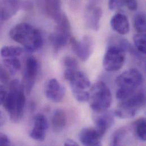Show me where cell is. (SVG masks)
<instances>
[{"instance_id":"17","label":"cell","mask_w":146,"mask_h":146,"mask_svg":"<svg viewBox=\"0 0 146 146\" xmlns=\"http://www.w3.org/2000/svg\"><path fill=\"white\" fill-rule=\"evenodd\" d=\"M101 138L96 129L93 127L84 128L79 134L80 141L84 146H101Z\"/></svg>"},{"instance_id":"5","label":"cell","mask_w":146,"mask_h":146,"mask_svg":"<svg viewBox=\"0 0 146 146\" xmlns=\"http://www.w3.org/2000/svg\"><path fill=\"white\" fill-rule=\"evenodd\" d=\"M145 104V93L142 92H135L128 98L121 101L115 111V115L120 118H131L135 115Z\"/></svg>"},{"instance_id":"24","label":"cell","mask_w":146,"mask_h":146,"mask_svg":"<svg viewBox=\"0 0 146 146\" xmlns=\"http://www.w3.org/2000/svg\"><path fill=\"white\" fill-rule=\"evenodd\" d=\"M134 27L138 33L146 32V16L144 14L138 13L134 19Z\"/></svg>"},{"instance_id":"16","label":"cell","mask_w":146,"mask_h":146,"mask_svg":"<svg viewBox=\"0 0 146 146\" xmlns=\"http://www.w3.org/2000/svg\"><path fill=\"white\" fill-rule=\"evenodd\" d=\"M85 15L87 26L93 30L98 31L102 15L101 8L97 6L90 5L86 9Z\"/></svg>"},{"instance_id":"35","label":"cell","mask_w":146,"mask_h":146,"mask_svg":"<svg viewBox=\"0 0 146 146\" xmlns=\"http://www.w3.org/2000/svg\"><path fill=\"white\" fill-rule=\"evenodd\" d=\"M0 27H1V25H0Z\"/></svg>"},{"instance_id":"1","label":"cell","mask_w":146,"mask_h":146,"mask_svg":"<svg viewBox=\"0 0 146 146\" xmlns=\"http://www.w3.org/2000/svg\"><path fill=\"white\" fill-rule=\"evenodd\" d=\"M9 35L13 40L23 46L30 52L38 51L43 44L40 31L27 23L15 25L10 31Z\"/></svg>"},{"instance_id":"7","label":"cell","mask_w":146,"mask_h":146,"mask_svg":"<svg viewBox=\"0 0 146 146\" xmlns=\"http://www.w3.org/2000/svg\"><path fill=\"white\" fill-rule=\"evenodd\" d=\"M55 32L50 36V40L54 50L57 51L66 46L72 39L71 25L68 17L63 14L61 18L56 23Z\"/></svg>"},{"instance_id":"28","label":"cell","mask_w":146,"mask_h":146,"mask_svg":"<svg viewBox=\"0 0 146 146\" xmlns=\"http://www.w3.org/2000/svg\"><path fill=\"white\" fill-rule=\"evenodd\" d=\"M10 74L5 66L0 63V82L7 83L10 80Z\"/></svg>"},{"instance_id":"20","label":"cell","mask_w":146,"mask_h":146,"mask_svg":"<svg viewBox=\"0 0 146 146\" xmlns=\"http://www.w3.org/2000/svg\"><path fill=\"white\" fill-rule=\"evenodd\" d=\"M5 67L11 74H14L21 68V63L17 57L5 58L3 61Z\"/></svg>"},{"instance_id":"32","label":"cell","mask_w":146,"mask_h":146,"mask_svg":"<svg viewBox=\"0 0 146 146\" xmlns=\"http://www.w3.org/2000/svg\"><path fill=\"white\" fill-rule=\"evenodd\" d=\"M7 94L6 90L4 86L0 84V105L3 104Z\"/></svg>"},{"instance_id":"23","label":"cell","mask_w":146,"mask_h":146,"mask_svg":"<svg viewBox=\"0 0 146 146\" xmlns=\"http://www.w3.org/2000/svg\"><path fill=\"white\" fill-rule=\"evenodd\" d=\"M134 42L138 51L142 54H146V36L145 33H138L134 36Z\"/></svg>"},{"instance_id":"33","label":"cell","mask_w":146,"mask_h":146,"mask_svg":"<svg viewBox=\"0 0 146 146\" xmlns=\"http://www.w3.org/2000/svg\"><path fill=\"white\" fill-rule=\"evenodd\" d=\"M64 146H78V144L75 142L72 139H68L65 143H64Z\"/></svg>"},{"instance_id":"14","label":"cell","mask_w":146,"mask_h":146,"mask_svg":"<svg viewBox=\"0 0 146 146\" xmlns=\"http://www.w3.org/2000/svg\"><path fill=\"white\" fill-rule=\"evenodd\" d=\"M45 94L50 100L54 102H59L64 97L65 89L56 79L52 78L46 84Z\"/></svg>"},{"instance_id":"22","label":"cell","mask_w":146,"mask_h":146,"mask_svg":"<svg viewBox=\"0 0 146 146\" xmlns=\"http://www.w3.org/2000/svg\"><path fill=\"white\" fill-rule=\"evenodd\" d=\"M136 135L138 138L142 141L146 140V121L144 118H141L134 123Z\"/></svg>"},{"instance_id":"8","label":"cell","mask_w":146,"mask_h":146,"mask_svg":"<svg viewBox=\"0 0 146 146\" xmlns=\"http://www.w3.org/2000/svg\"><path fill=\"white\" fill-rule=\"evenodd\" d=\"M33 8L30 0H0V22L10 19L20 10L29 11Z\"/></svg>"},{"instance_id":"25","label":"cell","mask_w":146,"mask_h":146,"mask_svg":"<svg viewBox=\"0 0 146 146\" xmlns=\"http://www.w3.org/2000/svg\"><path fill=\"white\" fill-rule=\"evenodd\" d=\"M127 131L125 128H121L116 130L113 134L111 139V146H119L125 138Z\"/></svg>"},{"instance_id":"18","label":"cell","mask_w":146,"mask_h":146,"mask_svg":"<svg viewBox=\"0 0 146 146\" xmlns=\"http://www.w3.org/2000/svg\"><path fill=\"white\" fill-rule=\"evenodd\" d=\"M110 25L113 29L121 35H125L129 32V21L125 14L118 13L114 15L111 19Z\"/></svg>"},{"instance_id":"3","label":"cell","mask_w":146,"mask_h":146,"mask_svg":"<svg viewBox=\"0 0 146 146\" xmlns=\"http://www.w3.org/2000/svg\"><path fill=\"white\" fill-rule=\"evenodd\" d=\"M143 81L142 73L136 69H129L121 73L115 80L118 86L116 92L117 98L122 101L133 95Z\"/></svg>"},{"instance_id":"13","label":"cell","mask_w":146,"mask_h":146,"mask_svg":"<svg viewBox=\"0 0 146 146\" xmlns=\"http://www.w3.org/2000/svg\"><path fill=\"white\" fill-rule=\"evenodd\" d=\"M48 127V123L46 117L42 114L36 115L34 119L33 128L30 134V137L35 141H43Z\"/></svg>"},{"instance_id":"31","label":"cell","mask_w":146,"mask_h":146,"mask_svg":"<svg viewBox=\"0 0 146 146\" xmlns=\"http://www.w3.org/2000/svg\"><path fill=\"white\" fill-rule=\"evenodd\" d=\"M11 142L9 137L5 134L0 133V146H9Z\"/></svg>"},{"instance_id":"27","label":"cell","mask_w":146,"mask_h":146,"mask_svg":"<svg viewBox=\"0 0 146 146\" xmlns=\"http://www.w3.org/2000/svg\"><path fill=\"white\" fill-rule=\"evenodd\" d=\"M64 65L66 69L77 70L78 63L77 60L71 56H66L64 59Z\"/></svg>"},{"instance_id":"30","label":"cell","mask_w":146,"mask_h":146,"mask_svg":"<svg viewBox=\"0 0 146 146\" xmlns=\"http://www.w3.org/2000/svg\"><path fill=\"white\" fill-rule=\"evenodd\" d=\"M125 5L131 11H135L138 8V2L137 0H126Z\"/></svg>"},{"instance_id":"34","label":"cell","mask_w":146,"mask_h":146,"mask_svg":"<svg viewBox=\"0 0 146 146\" xmlns=\"http://www.w3.org/2000/svg\"><path fill=\"white\" fill-rule=\"evenodd\" d=\"M6 122V118L3 113L0 111V127L3 126Z\"/></svg>"},{"instance_id":"9","label":"cell","mask_w":146,"mask_h":146,"mask_svg":"<svg viewBox=\"0 0 146 146\" xmlns=\"http://www.w3.org/2000/svg\"><path fill=\"white\" fill-rule=\"evenodd\" d=\"M39 69V65L35 57L30 56L26 59L23 85L27 94H30L33 89Z\"/></svg>"},{"instance_id":"12","label":"cell","mask_w":146,"mask_h":146,"mask_svg":"<svg viewBox=\"0 0 146 146\" xmlns=\"http://www.w3.org/2000/svg\"><path fill=\"white\" fill-rule=\"evenodd\" d=\"M64 77L70 81L71 89L85 90L90 86V80L83 72L77 71L66 69Z\"/></svg>"},{"instance_id":"2","label":"cell","mask_w":146,"mask_h":146,"mask_svg":"<svg viewBox=\"0 0 146 146\" xmlns=\"http://www.w3.org/2000/svg\"><path fill=\"white\" fill-rule=\"evenodd\" d=\"M25 92L23 84L18 80L10 83L9 92L7 93L3 104L13 122H19L23 117L26 102Z\"/></svg>"},{"instance_id":"11","label":"cell","mask_w":146,"mask_h":146,"mask_svg":"<svg viewBox=\"0 0 146 146\" xmlns=\"http://www.w3.org/2000/svg\"><path fill=\"white\" fill-rule=\"evenodd\" d=\"M35 1L39 9L56 23L64 14L62 10L61 0H35Z\"/></svg>"},{"instance_id":"6","label":"cell","mask_w":146,"mask_h":146,"mask_svg":"<svg viewBox=\"0 0 146 146\" xmlns=\"http://www.w3.org/2000/svg\"><path fill=\"white\" fill-rule=\"evenodd\" d=\"M126 60V51L117 43L113 42L108 46L103 59V67L107 72L120 70Z\"/></svg>"},{"instance_id":"26","label":"cell","mask_w":146,"mask_h":146,"mask_svg":"<svg viewBox=\"0 0 146 146\" xmlns=\"http://www.w3.org/2000/svg\"><path fill=\"white\" fill-rule=\"evenodd\" d=\"M73 96L76 100L80 102H85L89 101V93L85 90L71 89Z\"/></svg>"},{"instance_id":"4","label":"cell","mask_w":146,"mask_h":146,"mask_svg":"<svg viewBox=\"0 0 146 146\" xmlns=\"http://www.w3.org/2000/svg\"><path fill=\"white\" fill-rule=\"evenodd\" d=\"M89 93L90 108L96 113L105 111L111 106V93L109 87L104 82L98 81L95 83Z\"/></svg>"},{"instance_id":"21","label":"cell","mask_w":146,"mask_h":146,"mask_svg":"<svg viewBox=\"0 0 146 146\" xmlns=\"http://www.w3.org/2000/svg\"><path fill=\"white\" fill-rule=\"evenodd\" d=\"M23 52L22 48L17 46H3L0 50V55L4 58L17 57Z\"/></svg>"},{"instance_id":"29","label":"cell","mask_w":146,"mask_h":146,"mask_svg":"<svg viewBox=\"0 0 146 146\" xmlns=\"http://www.w3.org/2000/svg\"><path fill=\"white\" fill-rule=\"evenodd\" d=\"M126 0H109L108 7L111 10H115L125 5Z\"/></svg>"},{"instance_id":"19","label":"cell","mask_w":146,"mask_h":146,"mask_svg":"<svg viewBox=\"0 0 146 146\" xmlns=\"http://www.w3.org/2000/svg\"><path fill=\"white\" fill-rule=\"evenodd\" d=\"M52 123L55 131L62 130L67 124V115L66 113L62 109L56 110L53 115Z\"/></svg>"},{"instance_id":"10","label":"cell","mask_w":146,"mask_h":146,"mask_svg":"<svg viewBox=\"0 0 146 146\" xmlns=\"http://www.w3.org/2000/svg\"><path fill=\"white\" fill-rule=\"evenodd\" d=\"M74 52L82 62L87 61L90 58L93 49V41L89 36H84L81 40H77L72 38L71 40Z\"/></svg>"},{"instance_id":"15","label":"cell","mask_w":146,"mask_h":146,"mask_svg":"<svg viewBox=\"0 0 146 146\" xmlns=\"http://www.w3.org/2000/svg\"><path fill=\"white\" fill-rule=\"evenodd\" d=\"M98 115L94 117L95 129L102 138L114 122V117L113 114L106 110L101 113H97Z\"/></svg>"}]
</instances>
